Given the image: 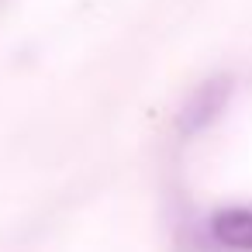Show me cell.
I'll return each mask as SVG.
<instances>
[{"label":"cell","instance_id":"obj_1","mask_svg":"<svg viewBox=\"0 0 252 252\" xmlns=\"http://www.w3.org/2000/svg\"><path fill=\"white\" fill-rule=\"evenodd\" d=\"M228 94H231V80H228V76H211V80H204V83L190 94V100L183 104V111H180V128H183V131H200V128L224 107Z\"/></svg>","mask_w":252,"mask_h":252},{"label":"cell","instance_id":"obj_2","mask_svg":"<svg viewBox=\"0 0 252 252\" xmlns=\"http://www.w3.org/2000/svg\"><path fill=\"white\" fill-rule=\"evenodd\" d=\"M211 238L235 252H252V207H221L211 214Z\"/></svg>","mask_w":252,"mask_h":252}]
</instances>
